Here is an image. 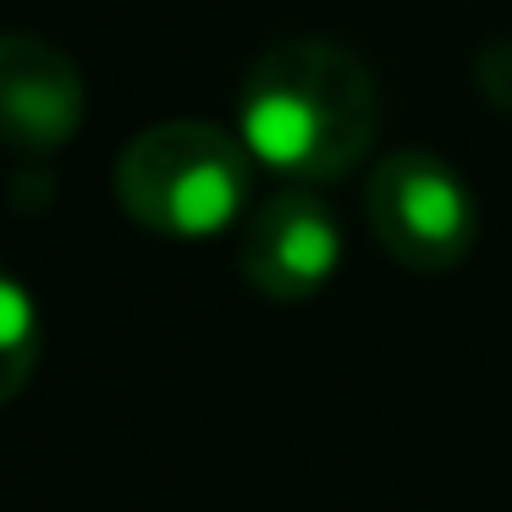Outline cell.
I'll use <instances>...</instances> for the list:
<instances>
[{
	"label": "cell",
	"mask_w": 512,
	"mask_h": 512,
	"mask_svg": "<svg viewBox=\"0 0 512 512\" xmlns=\"http://www.w3.org/2000/svg\"><path fill=\"white\" fill-rule=\"evenodd\" d=\"M116 199L144 232L215 237L248 199V144L210 122L144 127L116 160Z\"/></svg>",
	"instance_id": "2"
},
{
	"label": "cell",
	"mask_w": 512,
	"mask_h": 512,
	"mask_svg": "<svg viewBox=\"0 0 512 512\" xmlns=\"http://www.w3.org/2000/svg\"><path fill=\"white\" fill-rule=\"evenodd\" d=\"M479 89L490 94V105L512 111V39L485 45V56H479Z\"/></svg>",
	"instance_id": "7"
},
{
	"label": "cell",
	"mask_w": 512,
	"mask_h": 512,
	"mask_svg": "<svg viewBox=\"0 0 512 512\" xmlns=\"http://www.w3.org/2000/svg\"><path fill=\"white\" fill-rule=\"evenodd\" d=\"M83 127V72L67 50L34 34L0 39V144L50 155Z\"/></svg>",
	"instance_id": "5"
},
{
	"label": "cell",
	"mask_w": 512,
	"mask_h": 512,
	"mask_svg": "<svg viewBox=\"0 0 512 512\" xmlns=\"http://www.w3.org/2000/svg\"><path fill=\"white\" fill-rule=\"evenodd\" d=\"M39 369V309L17 276L0 270V408L34 380Z\"/></svg>",
	"instance_id": "6"
},
{
	"label": "cell",
	"mask_w": 512,
	"mask_h": 512,
	"mask_svg": "<svg viewBox=\"0 0 512 512\" xmlns=\"http://www.w3.org/2000/svg\"><path fill=\"white\" fill-rule=\"evenodd\" d=\"M248 287L276 303H303L342 265V226L309 188H281L248 215L237 243Z\"/></svg>",
	"instance_id": "4"
},
{
	"label": "cell",
	"mask_w": 512,
	"mask_h": 512,
	"mask_svg": "<svg viewBox=\"0 0 512 512\" xmlns=\"http://www.w3.org/2000/svg\"><path fill=\"white\" fill-rule=\"evenodd\" d=\"M375 122V78L331 39H287L265 50L237 105L248 155L292 182L347 177L375 144Z\"/></svg>",
	"instance_id": "1"
},
{
	"label": "cell",
	"mask_w": 512,
	"mask_h": 512,
	"mask_svg": "<svg viewBox=\"0 0 512 512\" xmlns=\"http://www.w3.org/2000/svg\"><path fill=\"white\" fill-rule=\"evenodd\" d=\"M364 210L375 243L397 265L424 270V276L457 270L479 237L474 193L446 160L424 155V149H397L369 171Z\"/></svg>",
	"instance_id": "3"
}]
</instances>
